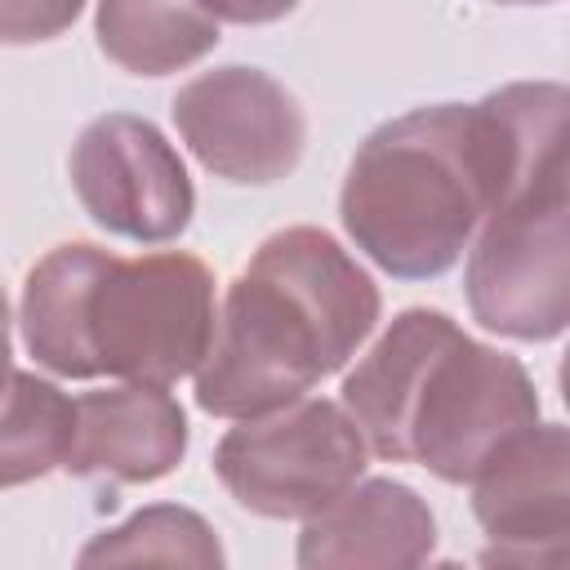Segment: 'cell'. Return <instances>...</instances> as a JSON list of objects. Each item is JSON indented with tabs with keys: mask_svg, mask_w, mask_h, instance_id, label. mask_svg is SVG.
<instances>
[{
	"mask_svg": "<svg viewBox=\"0 0 570 570\" xmlns=\"http://www.w3.org/2000/svg\"><path fill=\"white\" fill-rule=\"evenodd\" d=\"M463 294L472 321L517 343L561 338L570 325V200L566 165L517 183L468 240Z\"/></svg>",
	"mask_w": 570,
	"mask_h": 570,
	"instance_id": "cell-4",
	"label": "cell"
},
{
	"mask_svg": "<svg viewBox=\"0 0 570 570\" xmlns=\"http://www.w3.org/2000/svg\"><path fill=\"white\" fill-rule=\"evenodd\" d=\"M67 174L85 214L102 232L138 245L183 236L196 214V187L178 147L134 111L94 116L71 142Z\"/></svg>",
	"mask_w": 570,
	"mask_h": 570,
	"instance_id": "cell-7",
	"label": "cell"
},
{
	"mask_svg": "<svg viewBox=\"0 0 570 570\" xmlns=\"http://www.w3.org/2000/svg\"><path fill=\"white\" fill-rule=\"evenodd\" d=\"M9 325H13V316H9V294H4V285H0V383H4L9 370H13V338H9Z\"/></svg>",
	"mask_w": 570,
	"mask_h": 570,
	"instance_id": "cell-17",
	"label": "cell"
},
{
	"mask_svg": "<svg viewBox=\"0 0 570 570\" xmlns=\"http://www.w3.org/2000/svg\"><path fill=\"white\" fill-rule=\"evenodd\" d=\"M379 312L374 276L330 232L307 223L272 232L223 294L196 365V405L249 419L307 396L361 352Z\"/></svg>",
	"mask_w": 570,
	"mask_h": 570,
	"instance_id": "cell-2",
	"label": "cell"
},
{
	"mask_svg": "<svg viewBox=\"0 0 570 570\" xmlns=\"http://www.w3.org/2000/svg\"><path fill=\"white\" fill-rule=\"evenodd\" d=\"M436 548L428 499L392 476L352 481L325 508L303 517L294 561L303 570L338 566H423Z\"/></svg>",
	"mask_w": 570,
	"mask_h": 570,
	"instance_id": "cell-11",
	"label": "cell"
},
{
	"mask_svg": "<svg viewBox=\"0 0 570 570\" xmlns=\"http://www.w3.org/2000/svg\"><path fill=\"white\" fill-rule=\"evenodd\" d=\"M187 454V414L169 387L120 383L76 396L71 450L62 472L85 481L151 485L169 476Z\"/></svg>",
	"mask_w": 570,
	"mask_h": 570,
	"instance_id": "cell-10",
	"label": "cell"
},
{
	"mask_svg": "<svg viewBox=\"0 0 570 570\" xmlns=\"http://www.w3.org/2000/svg\"><path fill=\"white\" fill-rule=\"evenodd\" d=\"M370 445L330 396H294L236 419L214 445V476L254 517L303 521L365 476Z\"/></svg>",
	"mask_w": 570,
	"mask_h": 570,
	"instance_id": "cell-5",
	"label": "cell"
},
{
	"mask_svg": "<svg viewBox=\"0 0 570 570\" xmlns=\"http://www.w3.org/2000/svg\"><path fill=\"white\" fill-rule=\"evenodd\" d=\"M566 85L517 80L481 102H432L383 120L347 165L343 232L396 281L450 272L517 183L566 165Z\"/></svg>",
	"mask_w": 570,
	"mask_h": 570,
	"instance_id": "cell-1",
	"label": "cell"
},
{
	"mask_svg": "<svg viewBox=\"0 0 570 570\" xmlns=\"http://www.w3.org/2000/svg\"><path fill=\"white\" fill-rule=\"evenodd\" d=\"M98 49L129 76H174L218 45V18L200 0H98Z\"/></svg>",
	"mask_w": 570,
	"mask_h": 570,
	"instance_id": "cell-12",
	"label": "cell"
},
{
	"mask_svg": "<svg viewBox=\"0 0 570 570\" xmlns=\"http://www.w3.org/2000/svg\"><path fill=\"white\" fill-rule=\"evenodd\" d=\"M71 423L76 401L58 383L9 370L0 383V490L58 472L71 450Z\"/></svg>",
	"mask_w": 570,
	"mask_h": 570,
	"instance_id": "cell-13",
	"label": "cell"
},
{
	"mask_svg": "<svg viewBox=\"0 0 570 570\" xmlns=\"http://www.w3.org/2000/svg\"><path fill=\"white\" fill-rule=\"evenodd\" d=\"M85 0H0V45H40L80 18Z\"/></svg>",
	"mask_w": 570,
	"mask_h": 570,
	"instance_id": "cell-15",
	"label": "cell"
},
{
	"mask_svg": "<svg viewBox=\"0 0 570 570\" xmlns=\"http://www.w3.org/2000/svg\"><path fill=\"white\" fill-rule=\"evenodd\" d=\"M499 4H552V0H499Z\"/></svg>",
	"mask_w": 570,
	"mask_h": 570,
	"instance_id": "cell-18",
	"label": "cell"
},
{
	"mask_svg": "<svg viewBox=\"0 0 570 570\" xmlns=\"http://www.w3.org/2000/svg\"><path fill=\"white\" fill-rule=\"evenodd\" d=\"M169 111L191 156L223 183H281L298 169L307 147V116L298 98L263 67L227 62L200 71L174 94Z\"/></svg>",
	"mask_w": 570,
	"mask_h": 570,
	"instance_id": "cell-8",
	"label": "cell"
},
{
	"mask_svg": "<svg viewBox=\"0 0 570 570\" xmlns=\"http://www.w3.org/2000/svg\"><path fill=\"white\" fill-rule=\"evenodd\" d=\"M22 343L58 379L174 387L214 338V272L183 249L120 258L94 240L53 245L22 285Z\"/></svg>",
	"mask_w": 570,
	"mask_h": 570,
	"instance_id": "cell-3",
	"label": "cell"
},
{
	"mask_svg": "<svg viewBox=\"0 0 570 570\" xmlns=\"http://www.w3.org/2000/svg\"><path fill=\"white\" fill-rule=\"evenodd\" d=\"M468 485L472 517L490 539L485 566H552L561 557L570 530L566 423L525 428Z\"/></svg>",
	"mask_w": 570,
	"mask_h": 570,
	"instance_id": "cell-9",
	"label": "cell"
},
{
	"mask_svg": "<svg viewBox=\"0 0 570 570\" xmlns=\"http://www.w3.org/2000/svg\"><path fill=\"white\" fill-rule=\"evenodd\" d=\"M80 566H129V561H178V566H223L218 534L209 521L178 503H151L138 508L129 521L94 534L80 557Z\"/></svg>",
	"mask_w": 570,
	"mask_h": 570,
	"instance_id": "cell-14",
	"label": "cell"
},
{
	"mask_svg": "<svg viewBox=\"0 0 570 570\" xmlns=\"http://www.w3.org/2000/svg\"><path fill=\"white\" fill-rule=\"evenodd\" d=\"M218 22H236V27H267L281 22L285 13H294L298 0H200Z\"/></svg>",
	"mask_w": 570,
	"mask_h": 570,
	"instance_id": "cell-16",
	"label": "cell"
},
{
	"mask_svg": "<svg viewBox=\"0 0 570 570\" xmlns=\"http://www.w3.org/2000/svg\"><path fill=\"white\" fill-rule=\"evenodd\" d=\"M539 423L530 370L454 325L432 352L405 419V463L468 485L512 436Z\"/></svg>",
	"mask_w": 570,
	"mask_h": 570,
	"instance_id": "cell-6",
	"label": "cell"
}]
</instances>
